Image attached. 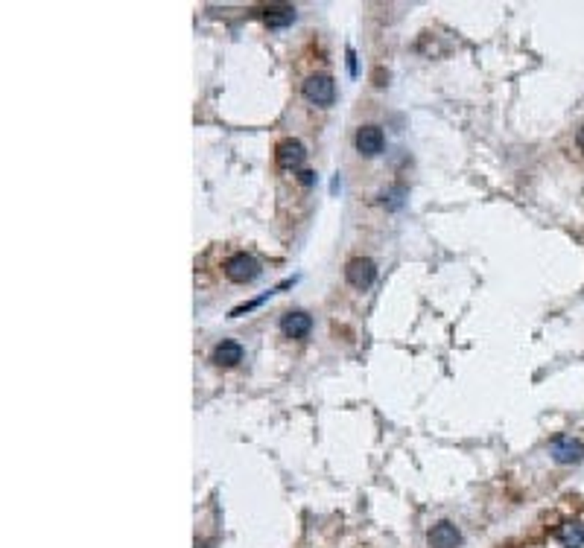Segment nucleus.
<instances>
[{
	"label": "nucleus",
	"instance_id": "7",
	"mask_svg": "<svg viewBox=\"0 0 584 548\" xmlns=\"http://www.w3.org/2000/svg\"><path fill=\"white\" fill-rule=\"evenodd\" d=\"M310 330H313V318L304 310H292V312H287L284 318H280V333H284L287 339L301 341V339L310 336Z\"/></svg>",
	"mask_w": 584,
	"mask_h": 548
},
{
	"label": "nucleus",
	"instance_id": "5",
	"mask_svg": "<svg viewBox=\"0 0 584 548\" xmlns=\"http://www.w3.org/2000/svg\"><path fill=\"white\" fill-rule=\"evenodd\" d=\"M354 146L362 158H377L380 152L386 149V135H383V128L380 126H359L357 128V135H354Z\"/></svg>",
	"mask_w": 584,
	"mask_h": 548
},
{
	"label": "nucleus",
	"instance_id": "11",
	"mask_svg": "<svg viewBox=\"0 0 584 548\" xmlns=\"http://www.w3.org/2000/svg\"><path fill=\"white\" fill-rule=\"evenodd\" d=\"M263 18H266V24L272 30H284L295 20V6H269Z\"/></svg>",
	"mask_w": 584,
	"mask_h": 548
},
{
	"label": "nucleus",
	"instance_id": "1",
	"mask_svg": "<svg viewBox=\"0 0 584 548\" xmlns=\"http://www.w3.org/2000/svg\"><path fill=\"white\" fill-rule=\"evenodd\" d=\"M225 277L231 280V283H254L257 277L263 274V266L257 262L251 254H246V251H237V254H231L228 260H225Z\"/></svg>",
	"mask_w": 584,
	"mask_h": 548
},
{
	"label": "nucleus",
	"instance_id": "8",
	"mask_svg": "<svg viewBox=\"0 0 584 548\" xmlns=\"http://www.w3.org/2000/svg\"><path fill=\"white\" fill-rule=\"evenodd\" d=\"M427 542H429V548H459L462 545V531L453 522L444 519V522H436L429 528Z\"/></svg>",
	"mask_w": 584,
	"mask_h": 548
},
{
	"label": "nucleus",
	"instance_id": "10",
	"mask_svg": "<svg viewBox=\"0 0 584 548\" xmlns=\"http://www.w3.org/2000/svg\"><path fill=\"white\" fill-rule=\"evenodd\" d=\"M558 542L564 548H581L584 545V522H578V519L564 522L558 528Z\"/></svg>",
	"mask_w": 584,
	"mask_h": 548
},
{
	"label": "nucleus",
	"instance_id": "14",
	"mask_svg": "<svg viewBox=\"0 0 584 548\" xmlns=\"http://www.w3.org/2000/svg\"><path fill=\"white\" fill-rule=\"evenodd\" d=\"M298 181L304 184V187H313L316 184V172L313 169H301V175H298Z\"/></svg>",
	"mask_w": 584,
	"mask_h": 548
},
{
	"label": "nucleus",
	"instance_id": "13",
	"mask_svg": "<svg viewBox=\"0 0 584 548\" xmlns=\"http://www.w3.org/2000/svg\"><path fill=\"white\" fill-rule=\"evenodd\" d=\"M403 195H406V187H395V190H388V193L383 195V202L388 199V207L398 210V207L403 205Z\"/></svg>",
	"mask_w": 584,
	"mask_h": 548
},
{
	"label": "nucleus",
	"instance_id": "17",
	"mask_svg": "<svg viewBox=\"0 0 584 548\" xmlns=\"http://www.w3.org/2000/svg\"><path fill=\"white\" fill-rule=\"evenodd\" d=\"M374 79H377V82H374V85H380V87H383V85H386V82H383V79H388V76H383V71H377V73H374Z\"/></svg>",
	"mask_w": 584,
	"mask_h": 548
},
{
	"label": "nucleus",
	"instance_id": "9",
	"mask_svg": "<svg viewBox=\"0 0 584 548\" xmlns=\"http://www.w3.org/2000/svg\"><path fill=\"white\" fill-rule=\"evenodd\" d=\"M210 362H213L216 367H234V365H240V362H243V344H240V341H231V339L220 341V344L213 347Z\"/></svg>",
	"mask_w": 584,
	"mask_h": 548
},
{
	"label": "nucleus",
	"instance_id": "4",
	"mask_svg": "<svg viewBox=\"0 0 584 548\" xmlns=\"http://www.w3.org/2000/svg\"><path fill=\"white\" fill-rule=\"evenodd\" d=\"M275 161H278L280 169H287V172L301 169V166H304V161H307V146L301 140H295V138L280 140L275 146Z\"/></svg>",
	"mask_w": 584,
	"mask_h": 548
},
{
	"label": "nucleus",
	"instance_id": "2",
	"mask_svg": "<svg viewBox=\"0 0 584 548\" xmlns=\"http://www.w3.org/2000/svg\"><path fill=\"white\" fill-rule=\"evenodd\" d=\"M301 94H304L307 102H313L318 108H328L336 99V82L328 73H313V76L304 79V85H301Z\"/></svg>",
	"mask_w": 584,
	"mask_h": 548
},
{
	"label": "nucleus",
	"instance_id": "15",
	"mask_svg": "<svg viewBox=\"0 0 584 548\" xmlns=\"http://www.w3.org/2000/svg\"><path fill=\"white\" fill-rule=\"evenodd\" d=\"M345 56H348V73H351V76H357V53L348 47V53H345Z\"/></svg>",
	"mask_w": 584,
	"mask_h": 548
},
{
	"label": "nucleus",
	"instance_id": "3",
	"mask_svg": "<svg viewBox=\"0 0 584 548\" xmlns=\"http://www.w3.org/2000/svg\"><path fill=\"white\" fill-rule=\"evenodd\" d=\"M345 280H348V286H354L357 292L371 289L377 280V262L369 257H354L348 266H345Z\"/></svg>",
	"mask_w": 584,
	"mask_h": 548
},
{
	"label": "nucleus",
	"instance_id": "6",
	"mask_svg": "<svg viewBox=\"0 0 584 548\" xmlns=\"http://www.w3.org/2000/svg\"><path fill=\"white\" fill-rule=\"evenodd\" d=\"M549 455L558 464H578L584 458V444L576 441V437H570V434H558L549 441Z\"/></svg>",
	"mask_w": 584,
	"mask_h": 548
},
{
	"label": "nucleus",
	"instance_id": "12",
	"mask_svg": "<svg viewBox=\"0 0 584 548\" xmlns=\"http://www.w3.org/2000/svg\"><path fill=\"white\" fill-rule=\"evenodd\" d=\"M275 295V289H269V292H263L261 298H254V300H246V303H240V306H234V310L228 312V318H240V315H246V312H251V310H257L261 303H266L269 298Z\"/></svg>",
	"mask_w": 584,
	"mask_h": 548
},
{
	"label": "nucleus",
	"instance_id": "16",
	"mask_svg": "<svg viewBox=\"0 0 584 548\" xmlns=\"http://www.w3.org/2000/svg\"><path fill=\"white\" fill-rule=\"evenodd\" d=\"M576 146H578V149L584 152V126H581V128L576 131Z\"/></svg>",
	"mask_w": 584,
	"mask_h": 548
}]
</instances>
